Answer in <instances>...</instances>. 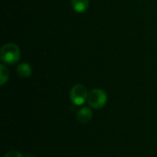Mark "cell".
<instances>
[{
    "instance_id": "obj_4",
    "label": "cell",
    "mask_w": 157,
    "mask_h": 157,
    "mask_svg": "<svg viewBox=\"0 0 157 157\" xmlns=\"http://www.w3.org/2000/svg\"><path fill=\"white\" fill-rule=\"evenodd\" d=\"M92 110L88 107H83L77 112V120L82 123H87L92 119Z\"/></svg>"
},
{
    "instance_id": "obj_8",
    "label": "cell",
    "mask_w": 157,
    "mask_h": 157,
    "mask_svg": "<svg viewBox=\"0 0 157 157\" xmlns=\"http://www.w3.org/2000/svg\"><path fill=\"white\" fill-rule=\"evenodd\" d=\"M5 157H23V155L17 151H9L6 154Z\"/></svg>"
},
{
    "instance_id": "obj_2",
    "label": "cell",
    "mask_w": 157,
    "mask_h": 157,
    "mask_svg": "<svg viewBox=\"0 0 157 157\" xmlns=\"http://www.w3.org/2000/svg\"><path fill=\"white\" fill-rule=\"evenodd\" d=\"M107 99H108L107 94L103 89L95 88V89H92L88 93L86 101H87L89 107L98 109L105 106Z\"/></svg>"
},
{
    "instance_id": "obj_5",
    "label": "cell",
    "mask_w": 157,
    "mask_h": 157,
    "mask_svg": "<svg viewBox=\"0 0 157 157\" xmlns=\"http://www.w3.org/2000/svg\"><path fill=\"white\" fill-rule=\"evenodd\" d=\"M71 5L75 11L78 13H83L88 8L89 1L88 0H71Z\"/></svg>"
},
{
    "instance_id": "obj_1",
    "label": "cell",
    "mask_w": 157,
    "mask_h": 157,
    "mask_svg": "<svg viewBox=\"0 0 157 157\" xmlns=\"http://www.w3.org/2000/svg\"><path fill=\"white\" fill-rule=\"evenodd\" d=\"M1 61L8 65H13L17 63L20 59V50L15 43H6L2 46L0 50Z\"/></svg>"
},
{
    "instance_id": "obj_6",
    "label": "cell",
    "mask_w": 157,
    "mask_h": 157,
    "mask_svg": "<svg viewBox=\"0 0 157 157\" xmlns=\"http://www.w3.org/2000/svg\"><path fill=\"white\" fill-rule=\"evenodd\" d=\"M17 74L20 77H23V78L29 77L32 74L31 66L27 63H22L17 67Z\"/></svg>"
},
{
    "instance_id": "obj_7",
    "label": "cell",
    "mask_w": 157,
    "mask_h": 157,
    "mask_svg": "<svg viewBox=\"0 0 157 157\" xmlns=\"http://www.w3.org/2000/svg\"><path fill=\"white\" fill-rule=\"evenodd\" d=\"M9 77V72L5 64H0V85L4 86Z\"/></svg>"
},
{
    "instance_id": "obj_3",
    "label": "cell",
    "mask_w": 157,
    "mask_h": 157,
    "mask_svg": "<svg viewBox=\"0 0 157 157\" xmlns=\"http://www.w3.org/2000/svg\"><path fill=\"white\" fill-rule=\"evenodd\" d=\"M87 96H88V93H87L86 88L83 85H80V84L74 86L70 91L71 101L75 105H77V106L83 105L87 99Z\"/></svg>"
}]
</instances>
